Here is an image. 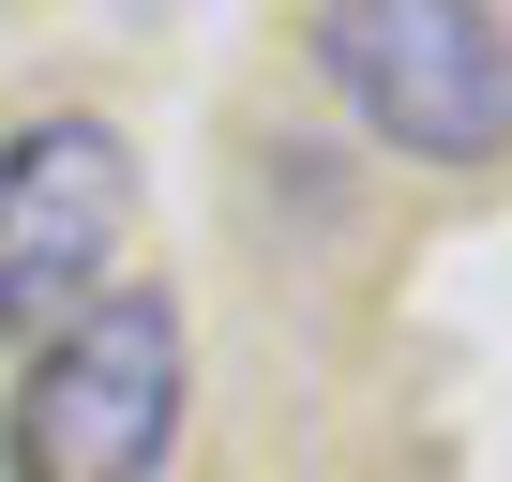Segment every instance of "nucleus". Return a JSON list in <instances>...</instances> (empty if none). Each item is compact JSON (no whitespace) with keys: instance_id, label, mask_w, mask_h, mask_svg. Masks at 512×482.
<instances>
[{"instance_id":"f257e3e1","label":"nucleus","mask_w":512,"mask_h":482,"mask_svg":"<svg viewBox=\"0 0 512 482\" xmlns=\"http://www.w3.org/2000/svg\"><path fill=\"white\" fill-rule=\"evenodd\" d=\"M302 61H317V91L347 106L362 151H392L422 181L512 166V16L497 0H317Z\"/></svg>"},{"instance_id":"f03ea898","label":"nucleus","mask_w":512,"mask_h":482,"mask_svg":"<svg viewBox=\"0 0 512 482\" xmlns=\"http://www.w3.org/2000/svg\"><path fill=\"white\" fill-rule=\"evenodd\" d=\"M181 407H196V332L166 287H106L91 317H61L0 407V467L16 482H166L181 452Z\"/></svg>"},{"instance_id":"7ed1b4c3","label":"nucleus","mask_w":512,"mask_h":482,"mask_svg":"<svg viewBox=\"0 0 512 482\" xmlns=\"http://www.w3.org/2000/svg\"><path fill=\"white\" fill-rule=\"evenodd\" d=\"M136 257V151L106 106H31L0 136V347H46Z\"/></svg>"}]
</instances>
